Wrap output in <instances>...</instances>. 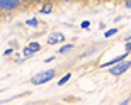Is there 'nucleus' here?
<instances>
[{
	"label": "nucleus",
	"mask_w": 131,
	"mask_h": 105,
	"mask_svg": "<svg viewBox=\"0 0 131 105\" xmlns=\"http://www.w3.org/2000/svg\"><path fill=\"white\" fill-rule=\"evenodd\" d=\"M56 71L54 70H48V71H41V73H36L32 78H31V83L34 85H43V83H48L49 80H53Z\"/></svg>",
	"instance_id": "1"
},
{
	"label": "nucleus",
	"mask_w": 131,
	"mask_h": 105,
	"mask_svg": "<svg viewBox=\"0 0 131 105\" xmlns=\"http://www.w3.org/2000/svg\"><path fill=\"white\" fill-rule=\"evenodd\" d=\"M129 64H131V63L128 61V59H124V61L117 63V64H114V66L109 68V73H111V75H114V76H119V75H123V73L129 68Z\"/></svg>",
	"instance_id": "2"
},
{
	"label": "nucleus",
	"mask_w": 131,
	"mask_h": 105,
	"mask_svg": "<svg viewBox=\"0 0 131 105\" xmlns=\"http://www.w3.org/2000/svg\"><path fill=\"white\" fill-rule=\"evenodd\" d=\"M19 7H20L19 0H0V10H14Z\"/></svg>",
	"instance_id": "3"
},
{
	"label": "nucleus",
	"mask_w": 131,
	"mask_h": 105,
	"mask_svg": "<svg viewBox=\"0 0 131 105\" xmlns=\"http://www.w3.org/2000/svg\"><path fill=\"white\" fill-rule=\"evenodd\" d=\"M65 41V34L63 32H51L48 36V44H58V43H63Z\"/></svg>",
	"instance_id": "4"
},
{
	"label": "nucleus",
	"mask_w": 131,
	"mask_h": 105,
	"mask_svg": "<svg viewBox=\"0 0 131 105\" xmlns=\"http://www.w3.org/2000/svg\"><path fill=\"white\" fill-rule=\"evenodd\" d=\"M126 58H128V52H124V54H121V56L114 58V59H111V61H107V63H102V68H111V66H114V64H117V63L124 61Z\"/></svg>",
	"instance_id": "5"
},
{
	"label": "nucleus",
	"mask_w": 131,
	"mask_h": 105,
	"mask_svg": "<svg viewBox=\"0 0 131 105\" xmlns=\"http://www.w3.org/2000/svg\"><path fill=\"white\" fill-rule=\"evenodd\" d=\"M51 10H53V5H43V7H41V10H39V12H41V14H51Z\"/></svg>",
	"instance_id": "6"
},
{
	"label": "nucleus",
	"mask_w": 131,
	"mask_h": 105,
	"mask_svg": "<svg viewBox=\"0 0 131 105\" xmlns=\"http://www.w3.org/2000/svg\"><path fill=\"white\" fill-rule=\"evenodd\" d=\"M27 48H29L31 51H34V52H38L39 49H41V46H39L38 43H29V46H27Z\"/></svg>",
	"instance_id": "7"
},
{
	"label": "nucleus",
	"mask_w": 131,
	"mask_h": 105,
	"mask_svg": "<svg viewBox=\"0 0 131 105\" xmlns=\"http://www.w3.org/2000/svg\"><path fill=\"white\" fill-rule=\"evenodd\" d=\"M116 32H117V27H112V29H109V31L104 32V37H111V36H114Z\"/></svg>",
	"instance_id": "8"
},
{
	"label": "nucleus",
	"mask_w": 131,
	"mask_h": 105,
	"mask_svg": "<svg viewBox=\"0 0 131 105\" xmlns=\"http://www.w3.org/2000/svg\"><path fill=\"white\" fill-rule=\"evenodd\" d=\"M72 48H73L72 44H67V46H61V48L58 49V52H60V54H63V52H68V51H70Z\"/></svg>",
	"instance_id": "9"
},
{
	"label": "nucleus",
	"mask_w": 131,
	"mask_h": 105,
	"mask_svg": "<svg viewBox=\"0 0 131 105\" xmlns=\"http://www.w3.org/2000/svg\"><path fill=\"white\" fill-rule=\"evenodd\" d=\"M70 76H72V75H70V73H67V75H65V76L61 78V80H60V81H58V85H60V86H63L65 83H67V81L70 80Z\"/></svg>",
	"instance_id": "10"
},
{
	"label": "nucleus",
	"mask_w": 131,
	"mask_h": 105,
	"mask_svg": "<svg viewBox=\"0 0 131 105\" xmlns=\"http://www.w3.org/2000/svg\"><path fill=\"white\" fill-rule=\"evenodd\" d=\"M22 54H24L26 58H29V56H32V54H36V52H34V51H31L29 48H24V49H22Z\"/></svg>",
	"instance_id": "11"
},
{
	"label": "nucleus",
	"mask_w": 131,
	"mask_h": 105,
	"mask_svg": "<svg viewBox=\"0 0 131 105\" xmlns=\"http://www.w3.org/2000/svg\"><path fill=\"white\" fill-rule=\"evenodd\" d=\"M26 24H27V25H32V27H36V25H38V19H29L27 22H26Z\"/></svg>",
	"instance_id": "12"
},
{
	"label": "nucleus",
	"mask_w": 131,
	"mask_h": 105,
	"mask_svg": "<svg viewBox=\"0 0 131 105\" xmlns=\"http://www.w3.org/2000/svg\"><path fill=\"white\" fill-rule=\"evenodd\" d=\"M90 27V22H89V20H83L82 22V29H89Z\"/></svg>",
	"instance_id": "13"
},
{
	"label": "nucleus",
	"mask_w": 131,
	"mask_h": 105,
	"mask_svg": "<svg viewBox=\"0 0 131 105\" xmlns=\"http://www.w3.org/2000/svg\"><path fill=\"white\" fill-rule=\"evenodd\" d=\"M4 54H5V56H9V54H12V49H10V48H9V49H5V52H4Z\"/></svg>",
	"instance_id": "14"
},
{
	"label": "nucleus",
	"mask_w": 131,
	"mask_h": 105,
	"mask_svg": "<svg viewBox=\"0 0 131 105\" xmlns=\"http://www.w3.org/2000/svg\"><path fill=\"white\" fill-rule=\"evenodd\" d=\"M54 59V56H49V58H46V59H44V63H49V61H53Z\"/></svg>",
	"instance_id": "15"
},
{
	"label": "nucleus",
	"mask_w": 131,
	"mask_h": 105,
	"mask_svg": "<svg viewBox=\"0 0 131 105\" xmlns=\"http://www.w3.org/2000/svg\"><path fill=\"white\" fill-rule=\"evenodd\" d=\"M128 103H129V102H128V100H123V102H121V103H119V105H128Z\"/></svg>",
	"instance_id": "16"
}]
</instances>
